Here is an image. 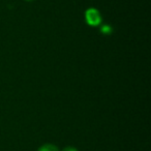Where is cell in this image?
<instances>
[{
    "label": "cell",
    "instance_id": "6da1fadb",
    "mask_svg": "<svg viewBox=\"0 0 151 151\" xmlns=\"http://www.w3.org/2000/svg\"><path fill=\"white\" fill-rule=\"evenodd\" d=\"M85 17H86V21L88 22L89 25L96 26V25H99L101 21V16H99V12L94 9H88V11L86 12V16H85Z\"/></svg>",
    "mask_w": 151,
    "mask_h": 151
},
{
    "label": "cell",
    "instance_id": "7a4b0ae2",
    "mask_svg": "<svg viewBox=\"0 0 151 151\" xmlns=\"http://www.w3.org/2000/svg\"><path fill=\"white\" fill-rule=\"evenodd\" d=\"M38 151H59V150L56 146H54V145L47 144V145H44V146L40 147V148L38 149Z\"/></svg>",
    "mask_w": 151,
    "mask_h": 151
},
{
    "label": "cell",
    "instance_id": "3957f363",
    "mask_svg": "<svg viewBox=\"0 0 151 151\" xmlns=\"http://www.w3.org/2000/svg\"><path fill=\"white\" fill-rule=\"evenodd\" d=\"M111 28L109 27V26H104L103 28H101V31L104 32V33H111Z\"/></svg>",
    "mask_w": 151,
    "mask_h": 151
},
{
    "label": "cell",
    "instance_id": "277c9868",
    "mask_svg": "<svg viewBox=\"0 0 151 151\" xmlns=\"http://www.w3.org/2000/svg\"><path fill=\"white\" fill-rule=\"evenodd\" d=\"M63 151H78V150L76 148H73V147H66Z\"/></svg>",
    "mask_w": 151,
    "mask_h": 151
},
{
    "label": "cell",
    "instance_id": "5b68a950",
    "mask_svg": "<svg viewBox=\"0 0 151 151\" xmlns=\"http://www.w3.org/2000/svg\"><path fill=\"white\" fill-rule=\"evenodd\" d=\"M27 1H32V0H27Z\"/></svg>",
    "mask_w": 151,
    "mask_h": 151
}]
</instances>
